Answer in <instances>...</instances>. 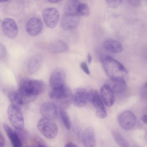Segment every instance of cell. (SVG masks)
<instances>
[{
  "mask_svg": "<svg viewBox=\"0 0 147 147\" xmlns=\"http://www.w3.org/2000/svg\"><path fill=\"white\" fill-rule=\"evenodd\" d=\"M90 9L86 3H80L78 9L77 15L79 16H87L89 15Z\"/></svg>",
  "mask_w": 147,
  "mask_h": 147,
  "instance_id": "obj_25",
  "label": "cell"
},
{
  "mask_svg": "<svg viewBox=\"0 0 147 147\" xmlns=\"http://www.w3.org/2000/svg\"><path fill=\"white\" fill-rule=\"evenodd\" d=\"M48 50L53 53H59L65 52L68 49L67 44L61 40H56L51 42L47 46Z\"/></svg>",
  "mask_w": 147,
  "mask_h": 147,
  "instance_id": "obj_19",
  "label": "cell"
},
{
  "mask_svg": "<svg viewBox=\"0 0 147 147\" xmlns=\"http://www.w3.org/2000/svg\"><path fill=\"white\" fill-rule=\"evenodd\" d=\"M103 46L108 51L114 53H121L123 48L120 42L111 39L105 40L104 42Z\"/></svg>",
  "mask_w": 147,
  "mask_h": 147,
  "instance_id": "obj_20",
  "label": "cell"
},
{
  "mask_svg": "<svg viewBox=\"0 0 147 147\" xmlns=\"http://www.w3.org/2000/svg\"><path fill=\"white\" fill-rule=\"evenodd\" d=\"M129 3L135 7H138L141 5V1L139 0H129Z\"/></svg>",
  "mask_w": 147,
  "mask_h": 147,
  "instance_id": "obj_29",
  "label": "cell"
},
{
  "mask_svg": "<svg viewBox=\"0 0 147 147\" xmlns=\"http://www.w3.org/2000/svg\"><path fill=\"white\" fill-rule=\"evenodd\" d=\"M66 75L62 69L58 68L52 72L49 79L50 86L52 90H57L63 87L65 85Z\"/></svg>",
  "mask_w": 147,
  "mask_h": 147,
  "instance_id": "obj_6",
  "label": "cell"
},
{
  "mask_svg": "<svg viewBox=\"0 0 147 147\" xmlns=\"http://www.w3.org/2000/svg\"><path fill=\"white\" fill-rule=\"evenodd\" d=\"M88 64H90L92 61V56L91 54L90 53L88 54Z\"/></svg>",
  "mask_w": 147,
  "mask_h": 147,
  "instance_id": "obj_33",
  "label": "cell"
},
{
  "mask_svg": "<svg viewBox=\"0 0 147 147\" xmlns=\"http://www.w3.org/2000/svg\"><path fill=\"white\" fill-rule=\"evenodd\" d=\"M119 122L123 129L129 130L133 128L136 123V118L131 111H127L122 112L119 115Z\"/></svg>",
  "mask_w": 147,
  "mask_h": 147,
  "instance_id": "obj_9",
  "label": "cell"
},
{
  "mask_svg": "<svg viewBox=\"0 0 147 147\" xmlns=\"http://www.w3.org/2000/svg\"><path fill=\"white\" fill-rule=\"evenodd\" d=\"M141 119L144 123L146 124L147 123V115H143L141 117Z\"/></svg>",
  "mask_w": 147,
  "mask_h": 147,
  "instance_id": "obj_32",
  "label": "cell"
},
{
  "mask_svg": "<svg viewBox=\"0 0 147 147\" xmlns=\"http://www.w3.org/2000/svg\"><path fill=\"white\" fill-rule=\"evenodd\" d=\"M3 127L13 147H23L22 140L18 133L13 131L6 123L3 124Z\"/></svg>",
  "mask_w": 147,
  "mask_h": 147,
  "instance_id": "obj_17",
  "label": "cell"
},
{
  "mask_svg": "<svg viewBox=\"0 0 147 147\" xmlns=\"http://www.w3.org/2000/svg\"><path fill=\"white\" fill-rule=\"evenodd\" d=\"M42 17L46 26L53 28L56 26L59 20V14L58 11L54 7L47 8L42 12Z\"/></svg>",
  "mask_w": 147,
  "mask_h": 147,
  "instance_id": "obj_7",
  "label": "cell"
},
{
  "mask_svg": "<svg viewBox=\"0 0 147 147\" xmlns=\"http://www.w3.org/2000/svg\"><path fill=\"white\" fill-rule=\"evenodd\" d=\"M82 141L85 147H95L96 144V138L93 129L90 127L86 128L82 135Z\"/></svg>",
  "mask_w": 147,
  "mask_h": 147,
  "instance_id": "obj_15",
  "label": "cell"
},
{
  "mask_svg": "<svg viewBox=\"0 0 147 147\" xmlns=\"http://www.w3.org/2000/svg\"></svg>",
  "mask_w": 147,
  "mask_h": 147,
  "instance_id": "obj_38",
  "label": "cell"
},
{
  "mask_svg": "<svg viewBox=\"0 0 147 147\" xmlns=\"http://www.w3.org/2000/svg\"><path fill=\"white\" fill-rule=\"evenodd\" d=\"M49 2L52 3H60L61 1L60 0H49L47 1Z\"/></svg>",
  "mask_w": 147,
  "mask_h": 147,
  "instance_id": "obj_34",
  "label": "cell"
},
{
  "mask_svg": "<svg viewBox=\"0 0 147 147\" xmlns=\"http://www.w3.org/2000/svg\"><path fill=\"white\" fill-rule=\"evenodd\" d=\"M40 112L43 118L53 120L58 115L57 108L52 102H46L43 103L40 108Z\"/></svg>",
  "mask_w": 147,
  "mask_h": 147,
  "instance_id": "obj_13",
  "label": "cell"
},
{
  "mask_svg": "<svg viewBox=\"0 0 147 147\" xmlns=\"http://www.w3.org/2000/svg\"><path fill=\"white\" fill-rule=\"evenodd\" d=\"M100 60L103 69L110 79L125 81L128 72L120 63L107 55L101 56Z\"/></svg>",
  "mask_w": 147,
  "mask_h": 147,
  "instance_id": "obj_2",
  "label": "cell"
},
{
  "mask_svg": "<svg viewBox=\"0 0 147 147\" xmlns=\"http://www.w3.org/2000/svg\"><path fill=\"white\" fill-rule=\"evenodd\" d=\"M49 95L57 108L60 110L67 109L72 102L71 91L69 88L65 85L60 89L52 90Z\"/></svg>",
  "mask_w": 147,
  "mask_h": 147,
  "instance_id": "obj_3",
  "label": "cell"
},
{
  "mask_svg": "<svg viewBox=\"0 0 147 147\" xmlns=\"http://www.w3.org/2000/svg\"><path fill=\"white\" fill-rule=\"evenodd\" d=\"M5 144V140L2 134L0 132V147H3Z\"/></svg>",
  "mask_w": 147,
  "mask_h": 147,
  "instance_id": "obj_30",
  "label": "cell"
},
{
  "mask_svg": "<svg viewBox=\"0 0 147 147\" xmlns=\"http://www.w3.org/2000/svg\"><path fill=\"white\" fill-rule=\"evenodd\" d=\"M102 98L105 105L108 107L112 106L114 101V93L106 84L102 86L100 89Z\"/></svg>",
  "mask_w": 147,
  "mask_h": 147,
  "instance_id": "obj_16",
  "label": "cell"
},
{
  "mask_svg": "<svg viewBox=\"0 0 147 147\" xmlns=\"http://www.w3.org/2000/svg\"><path fill=\"white\" fill-rule=\"evenodd\" d=\"M65 147H78L77 145L74 143L69 142L65 144Z\"/></svg>",
  "mask_w": 147,
  "mask_h": 147,
  "instance_id": "obj_31",
  "label": "cell"
},
{
  "mask_svg": "<svg viewBox=\"0 0 147 147\" xmlns=\"http://www.w3.org/2000/svg\"><path fill=\"white\" fill-rule=\"evenodd\" d=\"M3 32L5 36L10 39H13L17 36L18 29L14 20L10 18H5L1 25Z\"/></svg>",
  "mask_w": 147,
  "mask_h": 147,
  "instance_id": "obj_8",
  "label": "cell"
},
{
  "mask_svg": "<svg viewBox=\"0 0 147 147\" xmlns=\"http://www.w3.org/2000/svg\"><path fill=\"white\" fill-rule=\"evenodd\" d=\"M9 119L12 126L18 130L22 129L24 126L23 116L19 107L12 104L7 109Z\"/></svg>",
  "mask_w": 147,
  "mask_h": 147,
  "instance_id": "obj_5",
  "label": "cell"
},
{
  "mask_svg": "<svg viewBox=\"0 0 147 147\" xmlns=\"http://www.w3.org/2000/svg\"><path fill=\"white\" fill-rule=\"evenodd\" d=\"M37 127L39 131L47 138L53 139L58 134V126L53 120L43 118L38 121Z\"/></svg>",
  "mask_w": 147,
  "mask_h": 147,
  "instance_id": "obj_4",
  "label": "cell"
},
{
  "mask_svg": "<svg viewBox=\"0 0 147 147\" xmlns=\"http://www.w3.org/2000/svg\"><path fill=\"white\" fill-rule=\"evenodd\" d=\"M42 28L41 20L37 17H33L28 21L26 25V30L30 36H35L41 32Z\"/></svg>",
  "mask_w": 147,
  "mask_h": 147,
  "instance_id": "obj_10",
  "label": "cell"
},
{
  "mask_svg": "<svg viewBox=\"0 0 147 147\" xmlns=\"http://www.w3.org/2000/svg\"><path fill=\"white\" fill-rule=\"evenodd\" d=\"M80 66L81 68L86 74L87 75H89L90 74V71L86 62H83L81 63Z\"/></svg>",
  "mask_w": 147,
  "mask_h": 147,
  "instance_id": "obj_27",
  "label": "cell"
},
{
  "mask_svg": "<svg viewBox=\"0 0 147 147\" xmlns=\"http://www.w3.org/2000/svg\"><path fill=\"white\" fill-rule=\"evenodd\" d=\"M45 88V84L41 80L25 78L20 81L17 91L9 92L8 98L11 104L19 107L36 100Z\"/></svg>",
  "mask_w": 147,
  "mask_h": 147,
  "instance_id": "obj_1",
  "label": "cell"
},
{
  "mask_svg": "<svg viewBox=\"0 0 147 147\" xmlns=\"http://www.w3.org/2000/svg\"><path fill=\"white\" fill-rule=\"evenodd\" d=\"M106 84L110 88L114 93H123L126 88L125 81L122 80L110 79L107 80Z\"/></svg>",
  "mask_w": 147,
  "mask_h": 147,
  "instance_id": "obj_18",
  "label": "cell"
},
{
  "mask_svg": "<svg viewBox=\"0 0 147 147\" xmlns=\"http://www.w3.org/2000/svg\"><path fill=\"white\" fill-rule=\"evenodd\" d=\"M42 61V56L39 54L34 56L30 60L28 65V72L31 74H33L40 68Z\"/></svg>",
  "mask_w": 147,
  "mask_h": 147,
  "instance_id": "obj_21",
  "label": "cell"
},
{
  "mask_svg": "<svg viewBox=\"0 0 147 147\" xmlns=\"http://www.w3.org/2000/svg\"><path fill=\"white\" fill-rule=\"evenodd\" d=\"M80 21L79 16L65 14L60 23L62 28L65 30L74 29L78 25Z\"/></svg>",
  "mask_w": 147,
  "mask_h": 147,
  "instance_id": "obj_11",
  "label": "cell"
},
{
  "mask_svg": "<svg viewBox=\"0 0 147 147\" xmlns=\"http://www.w3.org/2000/svg\"><path fill=\"white\" fill-rule=\"evenodd\" d=\"M6 53V49L5 46L0 42V59L4 57Z\"/></svg>",
  "mask_w": 147,
  "mask_h": 147,
  "instance_id": "obj_28",
  "label": "cell"
},
{
  "mask_svg": "<svg viewBox=\"0 0 147 147\" xmlns=\"http://www.w3.org/2000/svg\"><path fill=\"white\" fill-rule=\"evenodd\" d=\"M113 136L117 143L121 147H126L128 144L121 134L117 130H113L112 131Z\"/></svg>",
  "mask_w": 147,
  "mask_h": 147,
  "instance_id": "obj_23",
  "label": "cell"
},
{
  "mask_svg": "<svg viewBox=\"0 0 147 147\" xmlns=\"http://www.w3.org/2000/svg\"><path fill=\"white\" fill-rule=\"evenodd\" d=\"M36 146L37 147H46L44 143L39 144Z\"/></svg>",
  "mask_w": 147,
  "mask_h": 147,
  "instance_id": "obj_35",
  "label": "cell"
},
{
  "mask_svg": "<svg viewBox=\"0 0 147 147\" xmlns=\"http://www.w3.org/2000/svg\"><path fill=\"white\" fill-rule=\"evenodd\" d=\"M24 147H37L34 145H27V146H26Z\"/></svg>",
  "mask_w": 147,
  "mask_h": 147,
  "instance_id": "obj_36",
  "label": "cell"
},
{
  "mask_svg": "<svg viewBox=\"0 0 147 147\" xmlns=\"http://www.w3.org/2000/svg\"><path fill=\"white\" fill-rule=\"evenodd\" d=\"M59 113L65 127L67 130H70L71 128V123L67 113L64 110H60Z\"/></svg>",
  "mask_w": 147,
  "mask_h": 147,
  "instance_id": "obj_24",
  "label": "cell"
},
{
  "mask_svg": "<svg viewBox=\"0 0 147 147\" xmlns=\"http://www.w3.org/2000/svg\"><path fill=\"white\" fill-rule=\"evenodd\" d=\"M122 0H106V2L109 7L115 8L119 6L122 3Z\"/></svg>",
  "mask_w": 147,
  "mask_h": 147,
  "instance_id": "obj_26",
  "label": "cell"
},
{
  "mask_svg": "<svg viewBox=\"0 0 147 147\" xmlns=\"http://www.w3.org/2000/svg\"><path fill=\"white\" fill-rule=\"evenodd\" d=\"M88 93L82 88L76 89L72 94V101L76 107L81 108L85 106L88 100Z\"/></svg>",
  "mask_w": 147,
  "mask_h": 147,
  "instance_id": "obj_12",
  "label": "cell"
},
{
  "mask_svg": "<svg viewBox=\"0 0 147 147\" xmlns=\"http://www.w3.org/2000/svg\"><path fill=\"white\" fill-rule=\"evenodd\" d=\"M91 102L96 109V116L100 119L105 118L107 113L105 108L98 92L96 90H95L94 95Z\"/></svg>",
  "mask_w": 147,
  "mask_h": 147,
  "instance_id": "obj_14",
  "label": "cell"
},
{
  "mask_svg": "<svg viewBox=\"0 0 147 147\" xmlns=\"http://www.w3.org/2000/svg\"><path fill=\"white\" fill-rule=\"evenodd\" d=\"M81 2L77 0H71L67 1L64 5V9L65 14L77 15L78 9L79 5Z\"/></svg>",
  "mask_w": 147,
  "mask_h": 147,
  "instance_id": "obj_22",
  "label": "cell"
},
{
  "mask_svg": "<svg viewBox=\"0 0 147 147\" xmlns=\"http://www.w3.org/2000/svg\"><path fill=\"white\" fill-rule=\"evenodd\" d=\"M8 1V0H0V2H6L7 1Z\"/></svg>",
  "mask_w": 147,
  "mask_h": 147,
  "instance_id": "obj_37",
  "label": "cell"
}]
</instances>
